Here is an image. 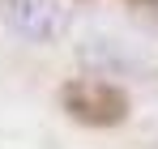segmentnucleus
<instances>
[{"mask_svg": "<svg viewBox=\"0 0 158 149\" xmlns=\"http://www.w3.org/2000/svg\"><path fill=\"white\" fill-rule=\"evenodd\" d=\"M60 111L81 128H120L132 115V98L124 85L107 81V77H69L60 85Z\"/></svg>", "mask_w": 158, "mask_h": 149, "instance_id": "f257e3e1", "label": "nucleus"}, {"mask_svg": "<svg viewBox=\"0 0 158 149\" xmlns=\"http://www.w3.org/2000/svg\"><path fill=\"white\" fill-rule=\"evenodd\" d=\"M69 26L73 17L60 0H0V30L22 43H60Z\"/></svg>", "mask_w": 158, "mask_h": 149, "instance_id": "f03ea898", "label": "nucleus"}, {"mask_svg": "<svg viewBox=\"0 0 158 149\" xmlns=\"http://www.w3.org/2000/svg\"><path fill=\"white\" fill-rule=\"evenodd\" d=\"M128 4H137V9H150V13H158V0H128Z\"/></svg>", "mask_w": 158, "mask_h": 149, "instance_id": "7ed1b4c3", "label": "nucleus"}]
</instances>
